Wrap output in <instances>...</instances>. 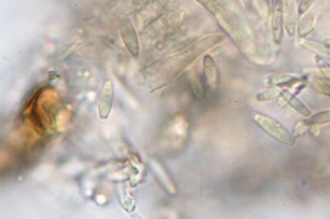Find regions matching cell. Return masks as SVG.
Listing matches in <instances>:
<instances>
[{
	"label": "cell",
	"instance_id": "1",
	"mask_svg": "<svg viewBox=\"0 0 330 219\" xmlns=\"http://www.w3.org/2000/svg\"><path fill=\"white\" fill-rule=\"evenodd\" d=\"M254 122L268 135L277 141L288 146L295 144V139L286 129L278 121L270 117L255 113L253 117Z\"/></svg>",
	"mask_w": 330,
	"mask_h": 219
},
{
	"label": "cell",
	"instance_id": "2",
	"mask_svg": "<svg viewBox=\"0 0 330 219\" xmlns=\"http://www.w3.org/2000/svg\"><path fill=\"white\" fill-rule=\"evenodd\" d=\"M119 29L123 44L135 58L139 56L140 44L137 33L130 21L125 16L119 19Z\"/></svg>",
	"mask_w": 330,
	"mask_h": 219
},
{
	"label": "cell",
	"instance_id": "3",
	"mask_svg": "<svg viewBox=\"0 0 330 219\" xmlns=\"http://www.w3.org/2000/svg\"><path fill=\"white\" fill-rule=\"evenodd\" d=\"M114 99L113 83L110 80H106L99 97V114L100 118L106 119L111 112Z\"/></svg>",
	"mask_w": 330,
	"mask_h": 219
},
{
	"label": "cell",
	"instance_id": "4",
	"mask_svg": "<svg viewBox=\"0 0 330 219\" xmlns=\"http://www.w3.org/2000/svg\"><path fill=\"white\" fill-rule=\"evenodd\" d=\"M283 4L282 0L275 1L273 16H272V27L273 39L276 44H282L283 37Z\"/></svg>",
	"mask_w": 330,
	"mask_h": 219
},
{
	"label": "cell",
	"instance_id": "5",
	"mask_svg": "<svg viewBox=\"0 0 330 219\" xmlns=\"http://www.w3.org/2000/svg\"><path fill=\"white\" fill-rule=\"evenodd\" d=\"M297 0H285L283 5V17L285 29L289 36L295 35L297 22Z\"/></svg>",
	"mask_w": 330,
	"mask_h": 219
},
{
	"label": "cell",
	"instance_id": "6",
	"mask_svg": "<svg viewBox=\"0 0 330 219\" xmlns=\"http://www.w3.org/2000/svg\"><path fill=\"white\" fill-rule=\"evenodd\" d=\"M303 79L299 76L291 74H272L265 79L266 86L268 87H298V84H302Z\"/></svg>",
	"mask_w": 330,
	"mask_h": 219
},
{
	"label": "cell",
	"instance_id": "7",
	"mask_svg": "<svg viewBox=\"0 0 330 219\" xmlns=\"http://www.w3.org/2000/svg\"><path fill=\"white\" fill-rule=\"evenodd\" d=\"M203 69L208 86L211 88L216 89L219 81L218 69H217L216 61L210 55H206L204 57Z\"/></svg>",
	"mask_w": 330,
	"mask_h": 219
},
{
	"label": "cell",
	"instance_id": "8",
	"mask_svg": "<svg viewBox=\"0 0 330 219\" xmlns=\"http://www.w3.org/2000/svg\"><path fill=\"white\" fill-rule=\"evenodd\" d=\"M299 44L306 50L314 53L318 56L330 62V49L323 43L320 44L314 40L303 38L300 39Z\"/></svg>",
	"mask_w": 330,
	"mask_h": 219
},
{
	"label": "cell",
	"instance_id": "9",
	"mask_svg": "<svg viewBox=\"0 0 330 219\" xmlns=\"http://www.w3.org/2000/svg\"><path fill=\"white\" fill-rule=\"evenodd\" d=\"M282 96L287 103L290 105L296 112L299 113L301 116L305 118H309L311 116V112L305 105V104L302 102L295 95L293 94L290 91L286 90H283Z\"/></svg>",
	"mask_w": 330,
	"mask_h": 219
},
{
	"label": "cell",
	"instance_id": "10",
	"mask_svg": "<svg viewBox=\"0 0 330 219\" xmlns=\"http://www.w3.org/2000/svg\"><path fill=\"white\" fill-rule=\"evenodd\" d=\"M317 22V16L314 13L307 15L300 23L298 27V34L301 38H306L312 33Z\"/></svg>",
	"mask_w": 330,
	"mask_h": 219
},
{
	"label": "cell",
	"instance_id": "11",
	"mask_svg": "<svg viewBox=\"0 0 330 219\" xmlns=\"http://www.w3.org/2000/svg\"><path fill=\"white\" fill-rule=\"evenodd\" d=\"M188 84L192 94L198 100L202 101L205 97L203 84L196 72L192 71L189 74Z\"/></svg>",
	"mask_w": 330,
	"mask_h": 219
},
{
	"label": "cell",
	"instance_id": "12",
	"mask_svg": "<svg viewBox=\"0 0 330 219\" xmlns=\"http://www.w3.org/2000/svg\"><path fill=\"white\" fill-rule=\"evenodd\" d=\"M309 126H317L319 125L327 124L330 123V110L322 111L310 117L304 121Z\"/></svg>",
	"mask_w": 330,
	"mask_h": 219
},
{
	"label": "cell",
	"instance_id": "13",
	"mask_svg": "<svg viewBox=\"0 0 330 219\" xmlns=\"http://www.w3.org/2000/svg\"><path fill=\"white\" fill-rule=\"evenodd\" d=\"M283 90L280 87H270L269 89L261 91L257 95L258 101H270L282 96Z\"/></svg>",
	"mask_w": 330,
	"mask_h": 219
},
{
	"label": "cell",
	"instance_id": "14",
	"mask_svg": "<svg viewBox=\"0 0 330 219\" xmlns=\"http://www.w3.org/2000/svg\"><path fill=\"white\" fill-rule=\"evenodd\" d=\"M311 85L314 90L321 94L330 97V84L320 78L313 79Z\"/></svg>",
	"mask_w": 330,
	"mask_h": 219
},
{
	"label": "cell",
	"instance_id": "15",
	"mask_svg": "<svg viewBox=\"0 0 330 219\" xmlns=\"http://www.w3.org/2000/svg\"><path fill=\"white\" fill-rule=\"evenodd\" d=\"M316 62L319 69H320L321 73L325 76L327 79L330 80V65L327 62L325 59L321 58L320 56L316 55Z\"/></svg>",
	"mask_w": 330,
	"mask_h": 219
},
{
	"label": "cell",
	"instance_id": "16",
	"mask_svg": "<svg viewBox=\"0 0 330 219\" xmlns=\"http://www.w3.org/2000/svg\"><path fill=\"white\" fill-rule=\"evenodd\" d=\"M308 127H309V125L306 124L305 121H301V122L298 123L294 128L293 133L295 136H300L301 133L306 131Z\"/></svg>",
	"mask_w": 330,
	"mask_h": 219
},
{
	"label": "cell",
	"instance_id": "17",
	"mask_svg": "<svg viewBox=\"0 0 330 219\" xmlns=\"http://www.w3.org/2000/svg\"><path fill=\"white\" fill-rule=\"evenodd\" d=\"M314 0H302L301 5H300L299 11L301 13L306 12L310 8Z\"/></svg>",
	"mask_w": 330,
	"mask_h": 219
},
{
	"label": "cell",
	"instance_id": "18",
	"mask_svg": "<svg viewBox=\"0 0 330 219\" xmlns=\"http://www.w3.org/2000/svg\"><path fill=\"white\" fill-rule=\"evenodd\" d=\"M323 44L330 49V38H325L323 40Z\"/></svg>",
	"mask_w": 330,
	"mask_h": 219
}]
</instances>
